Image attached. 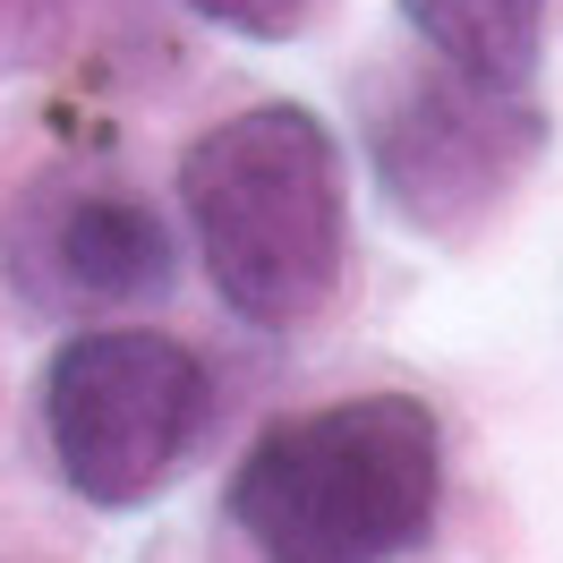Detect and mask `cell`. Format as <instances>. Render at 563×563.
<instances>
[{"mask_svg": "<svg viewBox=\"0 0 563 563\" xmlns=\"http://www.w3.org/2000/svg\"><path fill=\"white\" fill-rule=\"evenodd\" d=\"M179 206L197 222L213 299L256 333L324 317L351 265L342 145L308 103H256L179 154Z\"/></svg>", "mask_w": 563, "mask_h": 563, "instance_id": "obj_1", "label": "cell"}, {"mask_svg": "<svg viewBox=\"0 0 563 563\" xmlns=\"http://www.w3.org/2000/svg\"><path fill=\"white\" fill-rule=\"evenodd\" d=\"M444 444L410 393H351L274 419L231 470V521L256 563H393L435 529Z\"/></svg>", "mask_w": 563, "mask_h": 563, "instance_id": "obj_2", "label": "cell"}, {"mask_svg": "<svg viewBox=\"0 0 563 563\" xmlns=\"http://www.w3.org/2000/svg\"><path fill=\"white\" fill-rule=\"evenodd\" d=\"M206 419H213L206 358L172 333H145V324L77 333L43 376L52 461L103 512H129V504L172 487L188 453L206 444Z\"/></svg>", "mask_w": 563, "mask_h": 563, "instance_id": "obj_3", "label": "cell"}, {"mask_svg": "<svg viewBox=\"0 0 563 563\" xmlns=\"http://www.w3.org/2000/svg\"><path fill=\"white\" fill-rule=\"evenodd\" d=\"M547 145V120L521 95H495L470 77H393L367 103V154L385 179L393 213L410 231L461 240L504 213V197L521 188V172Z\"/></svg>", "mask_w": 563, "mask_h": 563, "instance_id": "obj_4", "label": "cell"}, {"mask_svg": "<svg viewBox=\"0 0 563 563\" xmlns=\"http://www.w3.org/2000/svg\"><path fill=\"white\" fill-rule=\"evenodd\" d=\"M9 265L43 308H120L172 290V231L103 179H52L9 222Z\"/></svg>", "mask_w": 563, "mask_h": 563, "instance_id": "obj_5", "label": "cell"}, {"mask_svg": "<svg viewBox=\"0 0 563 563\" xmlns=\"http://www.w3.org/2000/svg\"><path fill=\"white\" fill-rule=\"evenodd\" d=\"M410 35L470 86L521 95L547 52V0H401Z\"/></svg>", "mask_w": 563, "mask_h": 563, "instance_id": "obj_6", "label": "cell"}, {"mask_svg": "<svg viewBox=\"0 0 563 563\" xmlns=\"http://www.w3.org/2000/svg\"><path fill=\"white\" fill-rule=\"evenodd\" d=\"M197 18H213L222 35H247V43H290L317 26L324 0H188Z\"/></svg>", "mask_w": 563, "mask_h": 563, "instance_id": "obj_7", "label": "cell"}]
</instances>
